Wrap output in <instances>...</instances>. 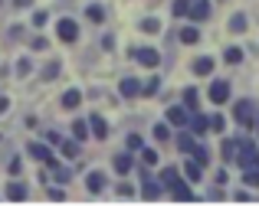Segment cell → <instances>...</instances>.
Instances as JSON below:
<instances>
[{
	"mask_svg": "<svg viewBox=\"0 0 259 206\" xmlns=\"http://www.w3.org/2000/svg\"><path fill=\"white\" fill-rule=\"evenodd\" d=\"M181 180H184V177H181V170H177V167H164V170H161V177H158V183L164 190H174Z\"/></svg>",
	"mask_w": 259,
	"mask_h": 206,
	"instance_id": "obj_10",
	"label": "cell"
},
{
	"mask_svg": "<svg viewBox=\"0 0 259 206\" xmlns=\"http://www.w3.org/2000/svg\"><path fill=\"white\" fill-rule=\"evenodd\" d=\"M85 17L92 20V23H102V20H105V10H102L99 4H92V7H89V10H85Z\"/></svg>",
	"mask_w": 259,
	"mask_h": 206,
	"instance_id": "obj_29",
	"label": "cell"
},
{
	"mask_svg": "<svg viewBox=\"0 0 259 206\" xmlns=\"http://www.w3.org/2000/svg\"><path fill=\"white\" fill-rule=\"evenodd\" d=\"M141 147V137L138 134H128V150H138Z\"/></svg>",
	"mask_w": 259,
	"mask_h": 206,
	"instance_id": "obj_39",
	"label": "cell"
},
{
	"mask_svg": "<svg viewBox=\"0 0 259 206\" xmlns=\"http://www.w3.org/2000/svg\"><path fill=\"white\" fill-rule=\"evenodd\" d=\"M184 108L197 112V88H184Z\"/></svg>",
	"mask_w": 259,
	"mask_h": 206,
	"instance_id": "obj_26",
	"label": "cell"
},
{
	"mask_svg": "<svg viewBox=\"0 0 259 206\" xmlns=\"http://www.w3.org/2000/svg\"><path fill=\"white\" fill-rule=\"evenodd\" d=\"M7 196H10V200H26V187H23V183H17V180L7 183Z\"/></svg>",
	"mask_w": 259,
	"mask_h": 206,
	"instance_id": "obj_23",
	"label": "cell"
},
{
	"mask_svg": "<svg viewBox=\"0 0 259 206\" xmlns=\"http://www.w3.org/2000/svg\"><path fill=\"white\" fill-rule=\"evenodd\" d=\"M187 17L194 20V23H203V20L210 17V4L207 0H190L187 4Z\"/></svg>",
	"mask_w": 259,
	"mask_h": 206,
	"instance_id": "obj_7",
	"label": "cell"
},
{
	"mask_svg": "<svg viewBox=\"0 0 259 206\" xmlns=\"http://www.w3.org/2000/svg\"><path fill=\"white\" fill-rule=\"evenodd\" d=\"M72 134H76V141H85V137H89V125H85V121H72Z\"/></svg>",
	"mask_w": 259,
	"mask_h": 206,
	"instance_id": "obj_30",
	"label": "cell"
},
{
	"mask_svg": "<svg viewBox=\"0 0 259 206\" xmlns=\"http://www.w3.org/2000/svg\"><path fill=\"white\" fill-rule=\"evenodd\" d=\"M0 4H4V0H0Z\"/></svg>",
	"mask_w": 259,
	"mask_h": 206,
	"instance_id": "obj_47",
	"label": "cell"
},
{
	"mask_svg": "<svg viewBox=\"0 0 259 206\" xmlns=\"http://www.w3.org/2000/svg\"><path fill=\"white\" fill-rule=\"evenodd\" d=\"M210 101H213V105H227L230 101V82L227 79H217L213 85H210Z\"/></svg>",
	"mask_w": 259,
	"mask_h": 206,
	"instance_id": "obj_5",
	"label": "cell"
},
{
	"mask_svg": "<svg viewBox=\"0 0 259 206\" xmlns=\"http://www.w3.org/2000/svg\"><path fill=\"white\" fill-rule=\"evenodd\" d=\"M7 170H10V174H20V170H23V161H20V157H13V161H10V167H7Z\"/></svg>",
	"mask_w": 259,
	"mask_h": 206,
	"instance_id": "obj_40",
	"label": "cell"
},
{
	"mask_svg": "<svg viewBox=\"0 0 259 206\" xmlns=\"http://www.w3.org/2000/svg\"><path fill=\"white\" fill-rule=\"evenodd\" d=\"M46 23H50V13H46V10H36V13H33V26H46Z\"/></svg>",
	"mask_w": 259,
	"mask_h": 206,
	"instance_id": "obj_34",
	"label": "cell"
},
{
	"mask_svg": "<svg viewBox=\"0 0 259 206\" xmlns=\"http://www.w3.org/2000/svg\"><path fill=\"white\" fill-rule=\"evenodd\" d=\"M184 177H187V183H197L203 177V167L197 161H187V164H184Z\"/></svg>",
	"mask_w": 259,
	"mask_h": 206,
	"instance_id": "obj_16",
	"label": "cell"
},
{
	"mask_svg": "<svg viewBox=\"0 0 259 206\" xmlns=\"http://www.w3.org/2000/svg\"><path fill=\"white\" fill-rule=\"evenodd\" d=\"M132 167H135V157L128 154V150H121V154H115V170H118L121 177H125V174H128Z\"/></svg>",
	"mask_w": 259,
	"mask_h": 206,
	"instance_id": "obj_14",
	"label": "cell"
},
{
	"mask_svg": "<svg viewBox=\"0 0 259 206\" xmlns=\"http://www.w3.org/2000/svg\"><path fill=\"white\" fill-rule=\"evenodd\" d=\"M177 36H181V43H187V46H194V43H197V39H200V30H197V26H194V23H190V26H184V30H181V33H177Z\"/></svg>",
	"mask_w": 259,
	"mask_h": 206,
	"instance_id": "obj_19",
	"label": "cell"
},
{
	"mask_svg": "<svg viewBox=\"0 0 259 206\" xmlns=\"http://www.w3.org/2000/svg\"><path fill=\"white\" fill-rule=\"evenodd\" d=\"M174 193V200H194V193H190V187H187V180H181L177 187L171 190Z\"/></svg>",
	"mask_w": 259,
	"mask_h": 206,
	"instance_id": "obj_24",
	"label": "cell"
},
{
	"mask_svg": "<svg viewBox=\"0 0 259 206\" xmlns=\"http://www.w3.org/2000/svg\"><path fill=\"white\" fill-rule=\"evenodd\" d=\"M59 144H63V157L66 161H76L79 157V144L76 141H59Z\"/></svg>",
	"mask_w": 259,
	"mask_h": 206,
	"instance_id": "obj_25",
	"label": "cell"
},
{
	"mask_svg": "<svg viewBox=\"0 0 259 206\" xmlns=\"http://www.w3.org/2000/svg\"><path fill=\"white\" fill-rule=\"evenodd\" d=\"M26 72H30V59H20V63H17V75H20V79H23Z\"/></svg>",
	"mask_w": 259,
	"mask_h": 206,
	"instance_id": "obj_38",
	"label": "cell"
},
{
	"mask_svg": "<svg viewBox=\"0 0 259 206\" xmlns=\"http://www.w3.org/2000/svg\"><path fill=\"white\" fill-rule=\"evenodd\" d=\"M82 105V92L79 88H69V92L63 95V108H79Z\"/></svg>",
	"mask_w": 259,
	"mask_h": 206,
	"instance_id": "obj_20",
	"label": "cell"
},
{
	"mask_svg": "<svg viewBox=\"0 0 259 206\" xmlns=\"http://www.w3.org/2000/svg\"><path fill=\"white\" fill-rule=\"evenodd\" d=\"M190 161H197L200 167H207V164H210V150H207V144H194V150H190Z\"/></svg>",
	"mask_w": 259,
	"mask_h": 206,
	"instance_id": "obj_18",
	"label": "cell"
},
{
	"mask_svg": "<svg viewBox=\"0 0 259 206\" xmlns=\"http://www.w3.org/2000/svg\"><path fill=\"white\" fill-rule=\"evenodd\" d=\"M59 141H63V137H59L56 131H46V144H59Z\"/></svg>",
	"mask_w": 259,
	"mask_h": 206,
	"instance_id": "obj_41",
	"label": "cell"
},
{
	"mask_svg": "<svg viewBox=\"0 0 259 206\" xmlns=\"http://www.w3.org/2000/svg\"><path fill=\"white\" fill-rule=\"evenodd\" d=\"M118 92L125 95V98H135V95H141V82L132 79V75H125V79H121V85H118Z\"/></svg>",
	"mask_w": 259,
	"mask_h": 206,
	"instance_id": "obj_13",
	"label": "cell"
},
{
	"mask_svg": "<svg viewBox=\"0 0 259 206\" xmlns=\"http://www.w3.org/2000/svg\"><path fill=\"white\" fill-rule=\"evenodd\" d=\"M158 88H161V79L154 75V79L148 82V85H141V95H158Z\"/></svg>",
	"mask_w": 259,
	"mask_h": 206,
	"instance_id": "obj_32",
	"label": "cell"
},
{
	"mask_svg": "<svg viewBox=\"0 0 259 206\" xmlns=\"http://www.w3.org/2000/svg\"><path fill=\"white\" fill-rule=\"evenodd\" d=\"M154 137H158V141H171V125H154Z\"/></svg>",
	"mask_w": 259,
	"mask_h": 206,
	"instance_id": "obj_31",
	"label": "cell"
},
{
	"mask_svg": "<svg viewBox=\"0 0 259 206\" xmlns=\"http://www.w3.org/2000/svg\"><path fill=\"white\" fill-rule=\"evenodd\" d=\"M85 187H89V193H102V190H105V174H102V170H89Z\"/></svg>",
	"mask_w": 259,
	"mask_h": 206,
	"instance_id": "obj_12",
	"label": "cell"
},
{
	"mask_svg": "<svg viewBox=\"0 0 259 206\" xmlns=\"http://www.w3.org/2000/svg\"><path fill=\"white\" fill-rule=\"evenodd\" d=\"M132 59H138V63L148 66V69H158L161 53H158V49H148V46H135V49H132Z\"/></svg>",
	"mask_w": 259,
	"mask_h": 206,
	"instance_id": "obj_4",
	"label": "cell"
},
{
	"mask_svg": "<svg viewBox=\"0 0 259 206\" xmlns=\"http://www.w3.org/2000/svg\"><path fill=\"white\" fill-rule=\"evenodd\" d=\"M184 4H190V0H184Z\"/></svg>",
	"mask_w": 259,
	"mask_h": 206,
	"instance_id": "obj_46",
	"label": "cell"
},
{
	"mask_svg": "<svg viewBox=\"0 0 259 206\" xmlns=\"http://www.w3.org/2000/svg\"><path fill=\"white\" fill-rule=\"evenodd\" d=\"M174 17H187V4L184 0H174Z\"/></svg>",
	"mask_w": 259,
	"mask_h": 206,
	"instance_id": "obj_37",
	"label": "cell"
},
{
	"mask_svg": "<svg viewBox=\"0 0 259 206\" xmlns=\"http://www.w3.org/2000/svg\"><path fill=\"white\" fill-rule=\"evenodd\" d=\"M194 72H197V75H210V72H213V59H210V56L194 59Z\"/></svg>",
	"mask_w": 259,
	"mask_h": 206,
	"instance_id": "obj_21",
	"label": "cell"
},
{
	"mask_svg": "<svg viewBox=\"0 0 259 206\" xmlns=\"http://www.w3.org/2000/svg\"><path fill=\"white\" fill-rule=\"evenodd\" d=\"M85 125H89V131L99 137V141H105V137H108V125H105V118H102V115H92Z\"/></svg>",
	"mask_w": 259,
	"mask_h": 206,
	"instance_id": "obj_11",
	"label": "cell"
},
{
	"mask_svg": "<svg viewBox=\"0 0 259 206\" xmlns=\"http://www.w3.org/2000/svg\"><path fill=\"white\" fill-rule=\"evenodd\" d=\"M56 33H59V39H63V43H76V39H79V23L72 17H63L56 23Z\"/></svg>",
	"mask_w": 259,
	"mask_h": 206,
	"instance_id": "obj_3",
	"label": "cell"
},
{
	"mask_svg": "<svg viewBox=\"0 0 259 206\" xmlns=\"http://www.w3.org/2000/svg\"><path fill=\"white\" fill-rule=\"evenodd\" d=\"M223 125H227L223 115H213V118H210V131H223Z\"/></svg>",
	"mask_w": 259,
	"mask_h": 206,
	"instance_id": "obj_36",
	"label": "cell"
},
{
	"mask_svg": "<svg viewBox=\"0 0 259 206\" xmlns=\"http://www.w3.org/2000/svg\"><path fill=\"white\" fill-rule=\"evenodd\" d=\"M230 30L243 33V30H246V17H243V13H233V17H230Z\"/></svg>",
	"mask_w": 259,
	"mask_h": 206,
	"instance_id": "obj_27",
	"label": "cell"
},
{
	"mask_svg": "<svg viewBox=\"0 0 259 206\" xmlns=\"http://www.w3.org/2000/svg\"><path fill=\"white\" fill-rule=\"evenodd\" d=\"M233 118L240 121L243 128H253V118H256V101H249V98L236 101V108H233Z\"/></svg>",
	"mask_w": 259,
	"mask_h": 206,
	"instance_id": "obj_1",
	"label": "cell"
},
{
	"mask_svg": "<svg viewBox=\"0 0 259 206\" xmlns=\"http://www.w3.org/2000/svg\"><path fill=\"white\" fill-rule=\"evenodd\" d=\"M236 147H240V141H236V137H227V141H223V147H220V157L227 164H233L236 161Z\"/></svg>",
	"mask_w": 259,
	"mask_h": 206,
	"instance_id": "obj_15",
	"label": "cell"
},
{
	"mask_svg": "<svg viewBox=\"0 0 259 206\" xmlns=\"http://www.w3.org/2000/svg\"><path fill=\"white\" fill-rule=\"evenodd\" d=\"M256 187H259V183H256Z\"/></svg>",
	"mask_w": 259,
	"mask_h": 206,
	"instance_id": "obj_48",
	"label": "cell"
},
{
	"mask_svg": "<svg viewBox=\"0 0 259 206\" xmlns=\"http://www.w3.org/2000/svg\"><path fill=\"white\" fill-rule=\"evenodd\" d=\"M141 180H145V190H141V196H145V200H158V196L164 193V187H161V183L154 180L148 170H141Z\"/></svg>",
	"mask_w": 259,
	"mask_h": 206,
	"instance_id": "obj_6",
	"label": "cell"
},
{
	"mask_svg": "<svg viewBox=\"0 0 259 206\" xmlns=\"http://www.w3.org/2000/svg\"><path fill=\"white\" fill-rule=\"evenodd\" d=\"M141 30H145V33H158V30H161V23H158L154 17H148V20H141Z\"/></svg>",
	"mask_w": 259,
	"mask_h": 206,
	"instance_id": "obj_33",
	"label": "cell"
},
{
	"mask_svg": "<svg viewBox=\"0 0 259 206\" xmlns=\"http://www.w3.org/2000/svg\"><path fill=\"white\" fill-rule=\"evenodd\" d=\"M56 75H59V63H50L43 69V79H56Z\"/></svg>",
	"mask_w": 259,
	"mask_h": 206,
	"instance_id": "obj_35",
	"label": "cell"
},
{
	"mask_svg": "<svg viewBox=\"0 0 259 206\" xmlns=\"http://www.w3.org/2000/svg\"><path fill=\"white\" fill-rule=\"evenodd\" d=\"M138 150H141V161H145L148 167H154V164H158V150H154V147H138Z\"/></svg>",
	"mask_w": 259,
	"mask_h": 206,
	"instance_id": "obj_28",
	"label": "cell"
},
{
	"mask_svg": "<svg viewBox=\"0 0 259 206\" xmlns=\"http://www.w3.org/2000/svg\"><path fill=\"white\" fill-rule=\"evenodd\" d=\"M118 193H121V196H135V190L128 187V183H121V187H118Z\"/></svg>",
	"mask_w": 259,
	"mask_h": 206,
	"instance_id": "obj_42",
	"label": "cell"
},
{
	"mask_svg": "<svg viewBox=\"0 0 259 206\" xmlns=\"http://www.w3.org/2000/svg\"><path fill=\"white\" fill-rule=\"evenodd\" d=\"M26 154H30L33 157V161H39V164H46V167H59V164H56V157H53V150L50 147H46V144H39V141H33L30 144V147H26Z\"/></svg>",
	"mask_w": 259,
	"mask_h": 206,
	"instance_id": "obj_2",
	"label": "cell"
},
{
	"mask_svg": "<svg viewBox=\"0 0 259 206\" xmlns=\"http://www.w3.org/2000/svg\"><path fill=\"white\" fill-rule=\"evenodd\" d=\"M7 108H10V101H7V98H4V95H0V115H4V112H7Z\"/></svg>",
	"mask_w": 259,
	"mask_h": 206,
	"instance_id": "obj_43",
	"label": "cell"
},
{
	"mask_svg": "<svg viewBox=\"0 0 259 206\" xmlns=\"http://www.w3.org/2000/svg\"><path fill=\"white\" fill-rule=\"evenodd\" d=\"M187 118H190V115H187V108H184V105H171V108H167V125L187 128Z\"/></svg>",
	"mask_w": 259,
	"mask_h": 206,
	"instance_id": "obj_9",
	"label": "cell"
},
{
	"mask_svg": "<svg viewBox=\"0 0 259 206\" xmlns=\"http://www.w3.org/2000/svg\"><path fill=\"white\" fill-rule=\"evenodd\" d=\"M174 141H177V150H184V154H190V150H194V144H197V137L190 134V131H181V134L174 137Z\"/></svg>",
	"mask_w": 259,
	"mask_h": 206,
	"instance_id": "obj_17",
	"label": "cell"
},
{
	"mask_svg": "<svg viewBox=\"0 0 259 206\" xmlns=\"http://www.w3.org/2000/svg\"><path fill=\"white\" fill-rule=\"evenodd\" d=\"M187 128H190V134L194 137H203L210 131V118L207 115H200V112H194V118H187Z\"/></svg>",
	"mask_w": 259,
	"mask_h": 206,
	"instance_id": "obj_8",
	"label": "cell"
},
{
	"mask_svg": "<svg viewBox=\"0 0 259 206\" xmlns=\"http://www.w3.org/2000/svg\"><path fill=\"white\" fill-rule=\"evenodd\" d=\"M223 59H227L230 66H240L243 63V49L240 46H227V49H223Z\"/></svg>",
	"mask_w": 259,
	"mask_h": 206,
	"instance_id": "obj_22",
	"label": "cell"
},
{
	"mask_svg": "<svg viewBox=\"0 0 259 206\" xmlns=\"http://www.w3.org/2000/svg\"><path fill=\"white\" fill-rule=\"evenodd\" d=\"M13 4H17V7H30L33 0H13Z\"/></svg>",
	"mask_w": 259,
	"mask_h": 206,
	"instance_id": "obj_44",
	"label": "cell"
},
{
	"mask_svg": "<svg viewBox=\"0 0 259 206\" xmlns=\"http://www.w3.org/2000/svg\"><path fill=\"white\" fill-rule=\"evenodd\" d=\"M253 128H256V134H259V115H256V118H253Z\"/></svg>",
	"mask_w": 259,
	"mask_h": 206,
	"instance_id": "obj_45",
	"label": "cell"
}]
</instances>
